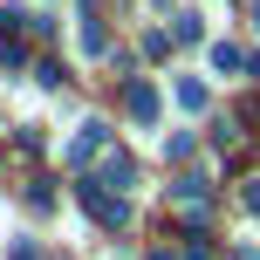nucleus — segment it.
Returning a JSON list of instances; mask_svg holds the SVG:
<instances>
[{"mask_svg":"<svg viewBox=\"0 0 260 260\" xmlns=\"http://www.w3.org/2000/svg\"><path fill=\"white\" fill-rule=\"evenodd\" d=\"M253 27H260V0H253Z\"/></svg>","mask_w":260,"mask_h":260,"instance_id":"nucleus-8","label":"nucleus"},{"mask_svg":"<svg viewBox=\"0 0 260 260\" xmlns=\"http://www.w3.org/2000/svg\"><path fill=\"white\" fill-rule=\"evenodd\" d=\"M171 206H178V212H206V206H212L206 178H178V185H171Z\"/></svg>","mask_w":260,"mask_h":260,"instance_id":"nucleus-1","label":"nucleus"},{"mask_svg":"<svg viewBox=\"0 0 260 260\" xmlns=\"http://www.w3.org/2000/svg\"><path fill=\"white\" fill-rule=\"evenodd\" d=\"M123 103H130V117H137V123H151V117H157V89H151V82H130Z\"/></svg>","mask_w":260,"mask_h":260,"instance_id":"nucleus-3","label":"nucleus"},{"mask_svg":"<svg viewBox=\"0 0 260 260\" xmlns=\"http://www.w3.org/2000/svg\"><path fill=\"white\" fill-rule=\"evenodd\" d=\"M178 103H185V110H206V82L185 76V82H178Z\"/></svg>","mask_w":260,"mask_h":260,"instance_id":"nucleus-5","label":"nucleus"},{"mask_svg":"<svg viewBox=\"0 0 260 260\" xmlns=\"http://www.w3.org/2000/svg\"><path fill=\"white\" fill-rule=\"evenodd\" d=\"M14 260H41V253H35V247H27V240H14Z\"/></svg>","mask_w":260,"mask_h":260,"instance_id":"nucleus-7","label":"nucleus"},{"mask_svg":"<svg viewBox=\"0 0 260 260\" xmlns=\"http://www.w3.org/2000/svg\"><path fill=\"white\" fill-rule=\"evenodd\" d=\"M240 206H247V212H260V185H247V192H240Z\"/></svg>","mask_w":260,"mask_h":260,"instance_id":"nucleus-6","label":"nucleus"},{"mask_svg":"<svg viewBox=\"0 0 260 260\" xmlns=\"http://www.w3.org/2000/svg\"><path fill=\"white\" fill-rule=\"evenodd\" d=\"M96 185H103V192H130V185H137V165H130V157H110Z\"/></svg>","mask_w":260,"mask_h":260,"instance_id":"nucleus-4","label":"nucleus"},{"mask_svg":"<svg viewBox=\"0 0 260 260\" xmlns=\"http://www.w3.org/2000/svg\"><path fill=\"white\" fill-rule=\"evenodd\" d=\"M96 151H110V130H103V123H82V137L69 144V157H76V165H89Z\"/></svg>","mask_w":260,"mask_h":260,"instance_id":"nucleus-2","label":"nucleus"}]
</instances>
